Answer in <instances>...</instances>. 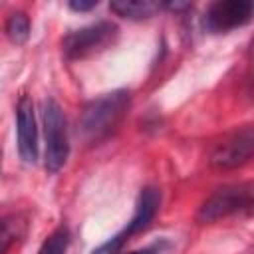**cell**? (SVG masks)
Instances as JSON below:
<instances>
[{
	"label": "cell",
	"mask_w": 254,
	"mask_h": 254,
	"mask_svg": "<svg viewBox=\"0 0 254 254\" xmlns=\"http://www.w3.org/2000/svg\"><path fill=\"white\" fill-rule=\"evenodd\" d=\"M131 103L127 89H115L103 93L85 103L79 115V133L89 143H99L107 139L125 117Z\"/></svg>",
	"instance_id": "cell-1"
},
{
	"label": "cell",
	"mask_w": 254,
	"mask_h": 254,
	"mask_svg": "<svg viewBox=\"0 0 254 254\" xmlns=\"http://www.w3.org/2000/svg\"><path fill=\"white\" fill-rule=\"evenodd\" d=\"M252 153H254V131L252 125H244L242 129L230 133L214 147V151L210 153V165L218 171L238 169L252 159Z\"/></svg>",
	"instance_id": "cell-5"
},
{
	"label": "cell",
	"mask_w": 254,
	"mask_h": 254,
	"mask_svg": "<svg viewBox=\"0 0 254 254\" xmlns=\"http://www.w3.org/2000/svg\"><path fill=\"white\" fill-rule=\"evenodd\" d=\"M0 161H2V151H0Z\"/></svg>",
	"instance_id": "cell-17"
},
{
	"label": "cell",
	"mask_w": 254,
	"mask_h": 254,
	"mask_svg": "<svg viewBox=\"0 0 254 254\" xmlns=\"http://www.w3.org/2000/svg\"><path fill=\"white\" fill-rule=\"evenodd\" d=\"M4 30H6V36H8V40L12 44L22 46L30 38V18L24 12H14L6 20V28Z\"/></svg>",
	"instance_id": "cell-10"
},
{
	"label": "cell",
	"mask_w": 254,
	"mask_h": 254,
	"mask_svg": "<svg viewBox=\"0 0 254 254\" xmlns=\"http://www.w3.org/2000/svg\"><path fill=\"white\" fill-rule=\"evenodd\" d=\"M109 10L127 20H147L161 10V4L151 0H117L109 4Z\"/></svg>",
	"instance_id": "cell-9"
},
{
	"label": "cell",
	"mask_w": 254,
	"mask_h": 254,
	"mask_svg": "<svg viewBox=\"0 0 254 254\" xmlns=\"http://www.w3.org/2000/svg\"><path fill=\"white\" fill-rule=\"evenodd\" d=\"M125 242H127V236H125L123 232H119V234L111 236L107 242L99 244V246H97V248H95L91 254H117Z\"/></svg>",
	"instance_id": "cell-13"
},
{
	"label": "cell",
	"mask_w": 254,
	"mask_h": 254,
	"mask_svg": "<svg viewBox=\"0 0 254 254\" xmlns=\"http://www.w3.org/2000/svg\"><path fill=\"white\" fill-rule=\"evenodd\" d=\"M73 12H89V10H93L95 6H97V0H89V2H77V0H71L69 4H67Z\"/></svg>",
	"instance_id": "cell-14"
},
{
	"label": "cell",
	"mask_w": 254,
	"mask_h": 254,
	"mask_svg": "<svg viewBox=\"0 0 254 254\" xmlns=\"http://www.w3.org/2000/svg\"><path fill=\"white\" fill-rule=\"evenodd\" d=\"M252 206V185L238 183L216 189L198 208L196 220L200 224H212L224 216H230L238 210H248Z\"/></svg>",
	"instance_id": "cell-4"
},
{
	"label": "cell",
	"mask_w": 254,
	"mask_h": 254,
	"mask_svg": "<svg viewBox=\"0 0 254 254\" xmlns=\"http://www.w3.org/2000/svg\"><path fill=\"white\" fill-rule=\"evenodd\" d=\"M252 18L250 0H218L208 6L202 18V26L210 34H224L248 24Z\"/></svg>",
	"instance_id": "cell-6"
},
{
	"label": "cell",
	"mask_w": 254,
	"mask_h": 254,
	"mask_svg": "<svg viewBox=\"0 0 254 254\" xmlns=\"http://www.w3.org/2000/svg\"><path fill=\"white\" fill-rule=\"evenodd\" d=\"M167 246L169 244L165 240H159V242H155V244H151V246H147L143 250H135V252H129V254H161L163 248H167Z\"/></svg>",
	"instance_id": "cell-15"
},
{
	"label": "cell",
	"mask_w": 254,
	"mask_h": 254,
	"mask_svg": "<svg viewBox=\"0 0 254 254\" xmlns=\"http://www.w3.org/2000/svg\"><path fill=\"white\" fill-rule=\"evenodd\" d=\"M44 115V135H46V171L58 173L64 169L67 155H69V141H67V123L60 103L52 97L44 99L42 105Z\"/></svg>",
	"instance_id": "cell-3"
},
{
	"label": "cell",
	"mask_w": 254,
	"mask_h": 254,
	"mask_svg": "<svg viewBox=\"0 0 254 254\" xmlns=\"http://www.w3.org/2000/svg\"><path fill=\"white\" fill-rule=\"evenodd\" d=\"M22 226L24 222L14 214L0 218V254H6L10 246L18 240V236L22 234Z\"/></svg>",
	"instance_id": "cell-11"
},
{
	"label": "cell",
	"mask_w": 254,
	"mask_h": 254,
	"mask_svg": "<svg viewBox=\"0 0 254 254\" xmlns=\"http://www.w3.org/2000/svg\"><path fill=\"white\" fill-rule=\"evenodd\" d=\"M161 8H167L171 12H185L190 8V2H165L161 4Z\"/></svg>",
	"instance_id": "cell-16"
},
{
	"label": "cell",
	"mask_w": 254,
	"mask_h": 254,
	"mask_svg": "<svg viewBox=\"0 0 254 254\" xmlns=\"http://www.w3.org/2000/svg\"><path fill=\"white\" fill-rule=\"evenodd\" d=\"M69 244V230L65 226H58L40 246L38 254H65Z\"/></svg>",
	"instance_id": "cell-12"
},
{
	"label": "cell",
	"mask_w": 254,
	"mask_h": 254,
	"mask_svg": "<svg viewBox=\"0 0 254 254\" xmlns=\"http://www.w3.org/2000/svg\"><path fill=\"white\" fill-rule=\"evenodd\" d=\"M16 133H18V153L26 165H36L38 161V127L34 115V103L28 95H22L16 107Z\"/></svg>",
	"instance_id": "cell-7"
},
{
	"label": "cell",
	"mask_w": 254,
	"mask_h": 254,
	"mask_svg": "<svg viewBox=\"0 0 254 254\" xmlns=\"http://www.w3.org/2000/svg\"><path fill=\"white\" fill-rule=\"evenodd\" d=\"M159 206H161V190L157 187H145V189H141L139 198H137V204H135V212H133L131 220L127 222V226L121 230L127 236V240L133 234H139V232L147 230V226L153 222Z\"/></svg>",
	"instance_id": "cell-8"
},
{
	"label": "cell",
	"mask_w": 254,
	"mask_h": 254,
	"mask_svg": "<svg viewBox=\"0 0 254 254\" xmlns=\"http://www.w3.org/2000/svg\"><path fill=\"white\" fill-rule=\"evenodd\" d=\"M117 26L113 22H95L77 30H71L62 40V54L65 60H83L93 54H99L113 46L117 40Z\"/></svg>",
	"instance_id": "cell-2"
}]
</instances>
